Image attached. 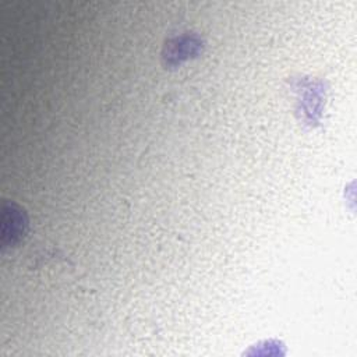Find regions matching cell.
Listing matches in <instances>:
<instances>
[{
	"label": "cell",
	"mask_w": 357,
	"mask_h": 357,
	"mask_svg": "<svg viewBox=\"0 0 357 357\" xmlns=\"http://www.w3.org/2000/svg\"><path fill=\"white\" fill-rule=\"evenodd\" d=\"M3 230L1 248L13 247L25 236L28 229V218L24 209L14 202L3 204Z\"/></svg>",
	"instance_id": "obj_1"
},
{
	"label": "cell",
	"mask_w": 357,
	"mask_h": 357,
	"mask_svg": "<svg viewBox=\"0 0 357 357\" xmlns=\"http://www.w3.org/2000/svg\"><path fill=\"white\" fill-rule=\"evenodd\" d=\"M199 47V42H195L192 38L190 36H184L181 39H177L172 47V50L167 53V60L170 63H177L183 59H187L190 54L197 53Z\"/></svg>",
	"instance_id": "obj_2"
}]
</instances>
